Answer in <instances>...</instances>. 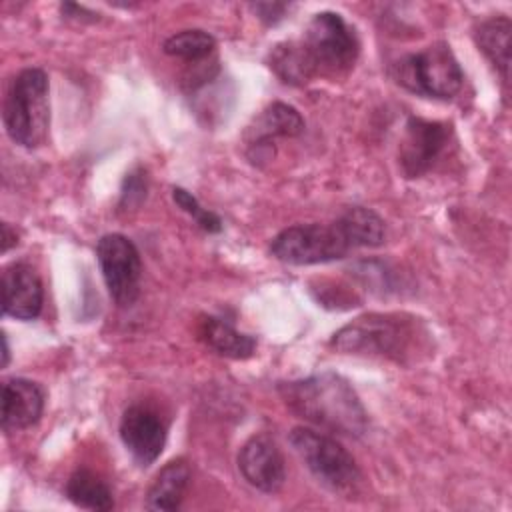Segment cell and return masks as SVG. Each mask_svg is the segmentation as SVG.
I'll use <instances>...</instances> for the list:
<instances>
[{
	"label": "cell",
	"instance_id": "8992f818",
	"mask_svg": "<svg viewBox=\"0 0 512 512\" xmlns=\"http://www.w3.org/2000/svg\"><path fill=\"white\" fill-rule=\"evenodd\" d=\"M290 446L310 474L334 494H352L360 484V468L352 454L326 432L296 426L288 436Z\"/></svg>",
	"mask_w": 512,
	"mask_h": 512
},
{
	"label": "cell",
	"instance_id": "3957f363",
	"mask_svg": "<svg viewBox=\"0 0 512 512\" xmlns=\"http://www.w3.org/2000/svg\"><path fill=\"white\" fill-rule=\"evenodd\" d=\"M2 120L10 140L24 148H38L46 140L50 104L48 76L42 68H24L14 76L4 98Z\"/></svg>",
	"mask_w": 512,
	"mask_h": 512
},
{
	"label": "cell",
	"instance_id": "ba28073f",
	"mask_svg": "<svg viewBox=\"0 0 512 512\" xmlns=\"http://www.w3.org/2000/svg\"><path fill=\"white\" fill-rule=\"evenodd\" d=\"M96 258L110 298L126 308L140 294L142 260L140 252L124 234H104L96 244Z\"/></svg>",
	"mask_w": 512,
	"mask_h": 512
},
{
	"label": "cell",
	"instance_id": "30bf717a",
	"mask_svg": "<svg viewBox=\"0 0 512 512\" xmlns=\"http://www.w3.org/2000/svg\"><path fill=\"white\" fill-rule=\"evenodd\" d=\"M238 470L252 488L266 494L278 492L286 480L284 456L268 434H254L242 444Z\"/></svg>",
	"mask_w": 512,
	"mask_h": 512
},
{
	"label": "cell",
	"instance_id": "603a6c76",
	"mask_svg": "<svg viewBox=\"0 0 512 512\" xmlns=\"http://www.w3.org/2000/svg\"><path fill=\"white\" fill-rule=\"evenodd\" d=\"M250 8L264 24H276L284 18L290 6L284 2H256V4H250Z\"/></svg>",
	"mask_w": 512,
	"mask_h": 512
},
{
	"label": "cell",
	"instance_id": "6da1fadb",
	"mask_svg": "<svg viewBox=\"0 0 512 512\" xmlns=\"http://www.w3.org/2000/svg\"><path fill=\"white\" fill-rule=\"evenodd\" d=\"M384 242V220L370 208H346L330 224H296L278 232L270 252L286 264L310 266L346 258L356 248Z\"/></svg>",
	"mask_w": 512,
	"mask_h": 512
},
{
	"label": "cell",
	"instance_id": "e0dca14e",
	"mask_svg": "<svg viewBox=\"0 0 512 512\" xmlns=\"http://www.w3.org/2000/svg\"><path fill=\"white\" fill-rule=\"evenodd\" d=\"M510 32L512 22L508 16H492L476 28V44L480 52L490 60L504 82H508L510 70Z\"/></svg>",
	"mask_w": 512,
	"mask_h": 512
},
{
	"label": "cell",
	"instance_id": "7402d4cb",
	"mask_svg": "<svg viewBox=\"0 0 512 512\" xmlns=\"http://www.w3.org/2000/svg\"><path fill=\"white\" fill-rule=\"evenodd\" d=\"M144 198H146V176H144L142 168H136L130 174H126V178H124V186H122V194H120V208L138 206Z\"/></svg>",
	"mask_w": 512,
	"mask_h": 512
},
{
	"label": "cell",
	"instance_id": "52a82bcc",
	"mask_svg": "<svg viewBox=\"0 0 512 512\" xmlns=\"http://www.w3.org/2000/svg\"><path fill=\"white\" fill-rule=\"evenodd\" d=\"M392 76L402 88L438 100L456 96L464 84V72L446 42H434L402 56L392 66Z\"/></svg>",
	"mask_w": 512,
	"mask_h": 512
},
{
	"label": "cell",
	"instance_id": "d4e9b609",
	"mask_svg": "<svg viewBox=\"0 0 512 512\" xmlns=\"http://www.w3.org/2000/svg\"><path fill=\"white\" fill-rule=\"evenodd\" d=\"M18 244V236H16V232L12 234V228H10V224L8 222H4L2 224V250L4 252H8L12 246H16Z\"/></svg>",
	"mask_w": 512,
	"mask_h": 512
},
{
	"label": "cell",
	"instance_id": "cb8c5ba5",
	"mask_svg": "<svg viewBox=\"0 0 512 512\" xmlns=\"http://www.w3.org/2000/svg\"><path fill=\"white\" fill-rule=\"evenodd\" d=\"M60 10H62V14H64L66 18H74V20H96V18H98V14H94V12L86 10L84 6L72 4V2L62 4V6H60Z\"/></svg>",
	"mask_w": 512,
	"mask_h": 512
},
{
	"label": "cell",
	"instance_id": "9c48e42d",
	"mask_svg": "<svg viewBox=\"0 0 512 512\" xmlns=\"http://www.w3.org/2000/svg\"><path fill=\"white\" fill-rule=\"evenodd\" d=\"M452 124L410 116L398 148L400 170L406 178H418L432 170L452 142Z\"/></svg>",
	"mask_w": 512,
	"mask_h": 512
},
{
	"label": "cell",
	"instance_id": "9a60e30c",
	"mask_svg": "<svg viewBox=\"0 0 512 512\" xmlns=\"http://www.w3.org/2000/svg\"><path fill=\"white\" fill-rule=\"evenodd\" d=\"M198 336L208 348L234 360L250 358L256 350L254 336L236 330L234 324L218 316H202L198 322Z\"/></svg>",
	"mask_w": 512,
	"mask_h": 512
},
{
	"label": "cell",
	"instance_id": "5bb4252c",
	"mask_svg": "<svg viewBox=\"0 0 512 512\" xmlns=\"http://www.w3.org/2000/svg\"><path fill=\"white\" fill-rule=\"evenodd\" d=\"M44 410V390L28 378H8L2 384V428L24 430L36 424Z\"/></svg>",
	"mask_w": 512,
	"mask_h": 512
},
{
	"label": "cell",
	"instance_id": "2e32d148",
	"mask_svg": "<svg viewBox=\"0 0 512 512\" xmlns=\"http://www.w3.org/2000/svg\"><path fill=\"white\" fill-rule=\"evenodd\" d=\"M190 482V466L184 458L170 460L152 480L144 506L148 510H178Z\"/></svg>",
	"mask_w": 512,
	"mask_h": 512
},
{
	"label": "cell",
	"instance_id": "7a4b0ae2",
	"mask_svg": "<svg viewBox=\"0 0 512 512\" xmlns=\"http://www.w3.org/2000/svg\"><path fill=\"white\" fill-rule=\"evenodd\" d=\"M278 392L298 418L326 432L360 438L368 430V414L356 390L336 372L282 382Z\"/></svg>",
	"mask_w": 512,
	"mask_h": 512
},
{
	"label": "cell",
	"instance_id": "7c38bea8",
	"mask_svg": "<svg viewBox=\"0 0 512 512\" xmlns=\"http://www.w3.org/2000/svg\"><path fill=\"white\" fill-rule=\"evenodd\" d=\"M304 130V120L300 112L284 102H272L262 110L256 122L246 132L248 158L254 164L272 160L274 140L286 136H298Z\"/></svg>",
	"mask_w": 512,
	"mask_h": 512
},
{
	"label": "cell",
	"instance_id": "d6986e66",
	"mask_svg": "<svg viewBox=\"0 0 512 512\" xmlns=\"http://www.w3.org/2000/svg\"><path fill=\"white\" fill-rule=\"evenodd\" d=\"M162 48L168 56H174L186 62H200V60H206L210 54H214L216 40L206 30L192 28V30H182L178 34H172L170 38H166Z\"/></svg>",
	"mask_w": 512,
	"mask_h": 512
},
{
	"label": "cell",
	"instance_id": "ac0fdd59",
	"mask_svg": "<svg viewBox=\"0 0 512 512\" xmlns=\"http://www.w3.org/2000/svg\"><path fill=\"white\" fill-rule=\"evenodd\" d=\"M66 496L86 510H112L114 496L110 486L92 470L78 468L66 482Z\"/></svg>",
	"mask_w": 512,
	"mask_h": 512
},
{
	"label": "cell",
	"instance_id": "5b68a950",
	"mask_svg": "<svg viewBox=\"0 0 512 512\" xmlns=\"http://www.w3.org/2000/svg\"><path fill=\"white\" fill-rule=\"evenodd\" d=\"M298 46L312 78L348 72L360 52L354 28L340 14L328 10L312 16Z\"/></svg>",
	"mask_w": 512,
	"mask_h": 512
},
{
	"label": "cell",
	"instance_id": "ffe728a7",
	"mask_svg": "<svg viewBox=\"0 0 512 512\" xmlns=\"http://www.w3.org/2000/svg\"><path fill=\"white\" fill-rule=\"evenodd\" d=\"M270 68L286 84H304L312 80L298 42H282L270 50Z\"/></svg>",
	"mask_w": 512,
	"mask_h": 512
},
{
	"label": "cell",
	"instance_id": "4fadbf2b",
	"mask_svg": "<svg viewBox=\"0 0 512 512\" xmlns=\"http://www.w3.org/2000/svg\"><path fill=\"white\" fill-rule=\"evenodd\" d=\"M44 288L36 270L14 262L2 272V310L16 320H34L42 312Z\"/></svg>",
	"mask_w": 512,
	"mask_h": 512
},
{
	"label": "cell",
	"instance_id": "8fae6325",
	"mask_svg": "<svg viewBox=\"0 0 512 512\" xmlns=\"http://www.w3.org/2000/svg\"><path fill=\"white\" fill-rule=\"evenodd\" d=\"M120 438L140 466H150L164 450L166 422L154 408L132 404L122 414Z\"/></svg>",
	"mask_w": 512,
	"mask_h": 512
},
{
	"label": "cell",
	"instance_id": "277c9868",
	"mask_svg": "<svg viewBox=\"0 0 512 512\" xmlns=\"http://www.w3.org/2000/svg\"><path fill=\"white\" fill-rule=\"evenodd\" d=\"M416 338L414 322L400 314H364L334 332L330 346L342 354L404 360Z\"/></svg>",
	"mask_w": 512,
	"mask_h": 512
},
{
	"label": "cell",
	"instance_id": "484cf974",
	"mask_svg": "<svg viewBox=\"0 0 512 512\" xmlns=\"http://www.w3.org/2000/svg\"><path fill=\"white\" fill-rule=\"evenodd\" d=\"M2 366L8 364V358H10V348H8V340H6V334H2Z\"/></svg>",
	"mask_w": 512,
	"mask_h": 512
},
{
	"label": "cell",
	"instance_id": "44dd1931",
	"mask_svg": "<svg viewBox=\"0 0 512 512\" xmlns=\"http://www.w3.org/2000/svg\"><path fill=\"white\" fill-rule=\"evenodd\" d=\"M172 200H174L186 214H190L202 230L212 232V234L222 230V220H220V216L214 214V212L208 210V208H202V206L198 204L196 196H192L188 190H184V188H180V186L172 188Z\"/></svg>",
	"mask_w": 512,
	"mask_h": 512
}]
</instances>
